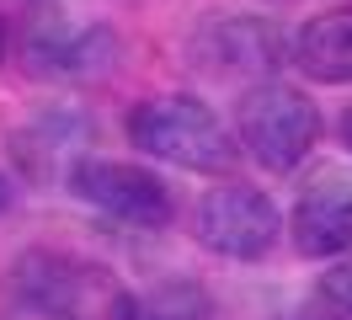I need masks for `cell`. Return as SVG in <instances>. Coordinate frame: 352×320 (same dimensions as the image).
Masks as SVG:
<instances>
[{
	"instance_id": "15",
	"label": "cell",
	"mask_w": 352,
	"mask_h": 320,
	"mask_svg": "<svg viewBox=\"0 0 352 320\" xmlns=\"http://www.w3.org/2000/svg\"><path fill=\"white\" fill-rule=\"evenodd\" d=\"M342 145L352 149V107H347V112H342Z\"/></svg>"
},
{
	"instance_id": "14",
	"label": "cell",
	"mask_w": 352,
	"mask_h": 320,
	"mask_svg": "<svg viewBox=\"0 0 352 320\" xmlns=\"http://www.w3.org/2000/svg\"><path fill=\"white\" fill-rule=\"evenodd\" d=\"M6 54H11V27H6V17H0V64H6Z\"/></svg>"
},
{
	"instance_id": "2",
	"label": "cell",
	"mask_w": 352,
	"mask_h": 320,
	"mask_svg": "<svg viewBox=\"0 0 352 320\" xmlns=\"http://www.w3.org/2000/svg\"><path fill=\"white\" fill-rule=\"evenodd\" d=\"M235 145L262 171H294L320 145V107L288 81H256L235 107Z\"/></svg>"
},
{
	"instance_id": "1",
	"label": "cell",
	"mask_w": 352,
	"mask_h": 320,
	"mask_svg": "<svg viewBox=\"0 0 352 320\" xmlns=\"http://www.w3.org/2000/svg\"><path fill=\"white\" fill-rule=\"evenodd\" d=\"M123 134L139 155L166 160L182 171H203V176H230L241 166V145H235V128L224 123L219 112L198 96H144L129 107Z\"/></svg>"
},
{
	"instance_id": "11",
	"label": "cell",
	"mask_w": 352,
	"mask_h": 320,
	"mask_svg": "<svg viewBox=\"0 0 352 320\" xmlns=\"http://www.w3.org/2000/svg\"><path fill=\"white\" fill-rule=\"evenodd\" d=\"M112 320H214V299L198 283L176 277V283H155L144 294H123L112 299Z\"/></svg>"
},
{
	"instance_id": "13",
	"label": "cell",
	"mask_w": 352,
	"mask_h": 320,
	"mask_svg": "<svg viewBox=\"0 0 352 320\" xmlns=\"http://www.w3.org/2000/svg\"><path fill=\"white\" fill-rule=\"evenodd\" d=\"M294 320H347V315H336V310H331V304H326V310H299V315H294Z\"/></svg>"
},
{
	"instance_id": "7",
	"label": "cell",
	"mask_w": 352,
	"mask_h": 320,
	"mask_svg": "<svg viewBox=\"0 0 352 320\" xmlns=\"http://www.w3.org/2000/svg\"><path fill=\"white\" fill-rule=\"evenodd\" d=\"M27 59L38 75L59 81H91L118 64V32L102 21H43L27 38Z\"/></svg>"
},
{
	"instance_id": "4",
	"label": "cell",
	"mask_w": 352,
	"mask_h": 320,
	"mask_svg": "<svg viewBox=\"0 0 352 320\" xmlns=\"http://www.w3.org/2000/svg\"><path fill=\"white\" fill-rule=\"evenodd\" d=\"M192 235L198 246L230 262H262L278 240H283V213L251 182H219L198 198L192 209Z\"/></svg>"
},
{
	"instance_id": "12",
	"label": "cell",
	"mask_w": 352,
	"mask_h": 320,
	"mask_svg": "<svg viewBox=\"0 0 352 320\" xmlns=\"http://www.w3.org/2000/svg\"><path fill=\"white\" fill-rule=\"evenodd\" d=\"M320 304H331L336 315L352 320V251L326 267V277H320Z\"/></svg>"
},
{
	"instance_id": "3",
	"label": "cell",
	"mask_w": 352,
	"mask_h": 320,
	"mask_svg": "<svg viewBox=\"0 0 352 320\" xmlns=\"http://www.w3.org/2000/svg\"><path fill=\"white\" fill-rule=\"evenodd\" d=\"M6 294L16 299L22 310H32V315L80 320V315H91L96 304L112 315L118 288H112V283L96 273L91 262L38 246V251H22L16 262H11V273H6Z\"/></svg>"
},
{
	"instance_id": "5",
	"label": "cell",
	"mask_w": 352,
	"mask_h": 320,
	"mask_svg": "<svg viewBox=\"0 0 352 320\" xmlns=\"http://www.w3.org/2000/svg\"><path fill=\"white\" fill-rule=\"evenodd\" d=\"M65 187L91 203L96 213H107L118 224H129V230H166L171 224V192L166 182L155 176V171L133 166V160H102V155H80L75 166H69Z\"/></svg>"
},
{
	"instance_id": "6",
	"label": "cell",
	"mask_w": 352,
	"mask_h": 320,
	"mask_svg": "<svg viewBox=\"0 0 352 320\" xmlns=\"http://www.w3.org/2000/svg\"><path fill=\"white\" fill-rule=\"evenodd\" d=\"M192 54L214 75H230V81L235 75L241 81H272V75H283V64H294V32L272 17H241V11H230V17H214L198 32Z\"/></svg>"
},
{
	"instance_id": "8",
	"label": "cell",
	"mask_w": 352,
	"mask_h": 320,
	"mask_svg": "<svg viewBox=\"0 0 352 320\" xmlns=\"http://www.w3.org/2000/svg\"><path fill=\"white\" fill-rule=\"evenodd\" d=\"M288 235H294V251L309 256V262L347 256L352 251V182L320 176L315 187H305L294 213H288Z\"/></svg>"
},
{
	"instance_id": "16",
	"label": "cell",
	"mask_w": 352,
	"mask_h": 320,
	"mask_svg": "<svg viewBox=\"0 0 352 320\" xmlns=\"http://www.w3.org/2000/svg\"><path fill=\"white\" fill-rule=\"evenodd\" d=\"M0 209H11V182L0 176Z\"/></svg>"
},
{
	"instance_id": "9",
	"label": "cell",
	"mask_w": 352,
	"mask_h": 320,
	"mask_svg": "<svg viewBox=\"0 0 352 320\" xmlns=\"http://www.w3.org/2000/svg\"><path fill=\"white\" fill-rule=\"evenodd\" d=\"M86 134L91 123L80 112H69V107H54L43 118H32L27 128L11 134V149H16V166L27 176H38V182H65L69 166L80 160V149H86Z\"/></svg>"
},
{
	"instance_id": "10",
	"label": "cell",
	"mask_w": 352,
	"mask_h": 320,
	"mask_svg": "<svg viewBox=\"0 0 352 320\" xmlns=\"http://www.w3.org/2000/svg\"><path fill=\"white\" fill-rule=\"evenodd\" d=\"M294 64L320 85H352V6L309 17L294 32Z\"/></svg>"
}]
</instances>
